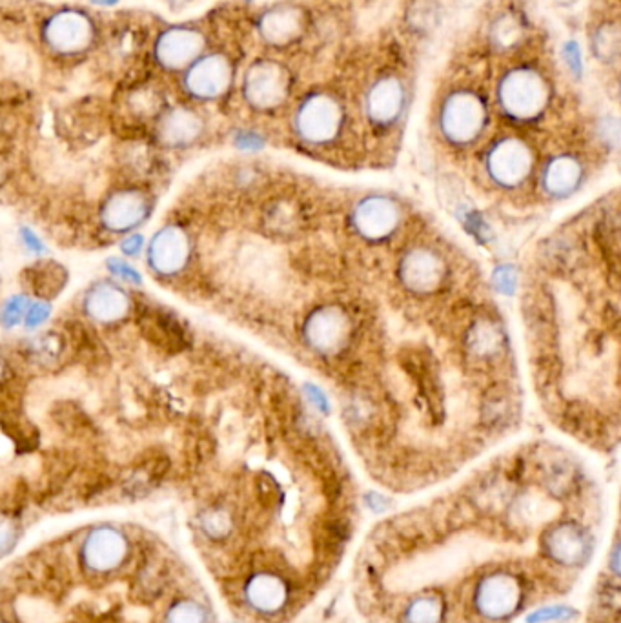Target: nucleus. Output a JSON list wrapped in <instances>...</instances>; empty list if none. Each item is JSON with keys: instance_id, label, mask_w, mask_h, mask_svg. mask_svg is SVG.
Wrapping results in <instances>:
<instances>
[{"instance_id": "f257e3e1", "label": "nucleus", "mask_w": 621, "mask_h": 623, "mask_svg": "<svg viewBox=\"0 0 621 623\" xmlns=\"http://www.w3.org/2000/svg\"><path fill=\"white\" fill-rule=\"evenodd\" d=\"M41 37L55 57H84L97 42V24L84 10L62 8L42 22Z\"/></svg>"}, {"instance_id": "f03ea898", "label": "nucleus", "mask_w": 621, "mask_h": 623, "mask_svg": "<svg viewBox=\"0 0 621 623\" xmlns=\"http://www.w3.org/2000/svg\"><path fill=\"white\" fill-rule=\"evenodd\" d=\"M547 101V82L532 68H516L499 84V103L510 117L532 119L543 112Z\"/></svg>"}, {"instance_id": "7ed1b4c3", "label": "nucleus", "mask_w": 621, "mask_h": 623, "mask_svg": "<svg viewBox=\"0 0 621 623\" xmlns=\"http://www.w3.org/2000/svg\"><path fill=\"white\" fill-rule=\"evenodd\" d=\"M206 50V35L195 26H170L153 41V61L166 73H183Z\"/></svg>"}, {"instance_id": "20e7f679", "label": "nucleus", "mask_w": 621, "mask_h": 623, "mask_svg": "<svg viewBox=\"0 0 621 623\" xmlns=\"http://www.w3.org/2000/svg\"><path fill=\"white\" fill-rule=\"evenodd\" d=\"M234 81V64L221 52L203 53L183 72V90L194 101L221 99Z\"/></svg>"}, {"instance_id": "39448f33", "label": "nucleus", "mask_w": 621, "mask_h": 623, "mask_svg": "<svg viewBox=\"0 0 621 623\" xmlns=\"http://www.w3.org/2000/svg\"><path fill=\"white\" fill-rule=\"evenodd\" d=\"M153 212L152 195L141 188H117L101 205V223L113 234H130L144 225Z\"/></svg>"}, {"instance_id": "423d86ee", "label": "nucleus", "mask_w": 621, "mask_h": 623, "mask_svg": "<svg viewBox=\"0 0 621 623\" xmlns=\"http://www.w3.org/2000/svg\"><path fill=\"white\" fill-rule=\"evenodd\" d=\"M192 243L183 226L177 223L159 228L148 245L146 261L157 276L170 277L183 272L190 263Z\"/></svg>"}, {"instance_id": "0eeeda50", "label": "nucleus", "mask_w": 621, "mask_h": 623, "mask_svg": "<svg viewBox=\"0 0 621 623\" xmlns=\"http://www.w3.org/2000/svg\"><path fill=\"white\" fill-rule=\"evenodd\" d=\"M485 117V104L476 93L456 92L443 104L441 128L450 141L470 143L481 132Z\"/></svg>"}, {"instance_id": "6e6552de", "label": "nucleus", "mask_w": 621, "mask_h": 623, "mask_svg": "<svg viewBox=\"0 0 621 623\" xmlns=\"http://www.w3.org/2000/svg\"><path fill=\"white\" fill-rule=\"evenodd\" d=\"M523 591L514 576L505 572H494L476 585L474 603L481 616L489 620H503L516 613L521 607Z\"/></svg>"}, {"instance_id": "1a4fd4ad", "label": "nucleus", "mask_w": 621, "mask_h": 623, "mask_svg": "<svg viewBox=\"0 0 621 623\" xmlns=\"http://www.w3.org/2000/svg\"><path fill=\"white\" fill-rule=\"evenodd\" d=\"M204 132L203 117L186 104L166 106L153 123L155 141L163 148L183 150L201 139Z\"/></svg>"}, {"instance_id": "9d476101", "label": "nucleus", "mask_w": 621, "mask_h": 623, "mask_svg": "<svg viewBox=\"0 0 621 623\" xmlns=\"http://www.w3.org/2000/svg\"><path fill=\"white\" fill-rule=\"evenodd\" d=\"M243 93L248 104H252L254 108H275L288 95V73L277 62H255L246 72Z\"/></svg>"}, {"instance_id": "9b49d317", "label": "nucleus", "mask_w": 621, "mask_h": 623, "mask_svg": "<svg viewBox=\"0 0 621 623\" xmlns=\"http://www.w3.org/2000/svg\"><path fill=\"white\" fill-rule=\"evenodd\" d=\"M341 106L326 93H314L299 106L296 124L299 135L308 143H326L341 126Z\"/></svg>"}, {"instance_id": "f8f14e48", "label": "nucleus", "mask_w": 621, "mask_h": 623, "mask_svg": "<svg viewBox=\"0 0 621 623\" xmlns=\"http://www.w3.org/2000/svg\"><path fill=\"white\" fill-rule=\"evenodd\" d=\"M84 314L99 325H117L130 316L133 310L132 297L117 281L93 283L82 301Z\"/></svg>"}, {"instance_id": "ddd939ff", "label": "nucleus", "mask_w": 621, "mask_h": 623, "mask_svg": "<svg viewBox=\"0 0 621 623\" xmlns=\"http://www.w3.org/2000/svg\"><path fill=\"white\" fill-rule=\"evenodd\" d=\"M128 556V540L113 527H97L82 543V560L95 572H112Z\"/></svg>"}, {"instance_id": "4468645a", "label": "nucleus", "mask_w": 621, "mask_h": 623, "mask_svg": "<svg viewBox=\"0 0 621 623\" xmlns=\"http://www.w3.org/2000/svg\"><path fill=\"white\" fill-rule=\"evenodd\" d=\"M591 538L574 523L556 525L545 538V549L556 562L567 567L581 565L591 554Z\"/></svg>"}, {"instance_id": "2eb2a0df", "label": "nucleus", "mask_w": 621, "mask_h": 623, "mask_svg": "<svg viewBox=\"0 0 621 623\" xmlns=\"http://www.w3.org/2000/svg\"><path fill=\"white\" fill-rule=\"evenodd\" d=\"M530 152L518 139H505L492 148L489 170L492 177L503 184H516L530 170Z\"/></svg>"}, {"instance_id": "dca6fc26", "label": "nucleus", "mask_w": 621, "mask_h": 623, "mask_svg": "<svg viewBox=\"0 0 621 623\" xmlns=\"http://www.w3.org/2000/svg\"><path fill=\"white\" fill-rule=\"evenodd\" d=\"M139 317L141 330L152 343L164 350H181L184 347V328L179 317L163 307H143Z\"/></svg>"}, {"instance_id": "f3484780", "label": "nucleus", "mask_w": 621, "mask_h": 623, "mask_svg": "<svg viewBox=\"0 0 621 623\" xmlns=\"http://www.w3.org/2000/svg\"><path fill=\"white\" fill-rule=\"evenodd\" d=\"M403 106H405V88L398 77H383L368 92V117L376 124L385 126L398 121Z\"/></svg>"}, {"instance_id": "a211bd4d", "label": "nucleus", "mask_w": 621, "mask_h": 623, "mask_svg": "<svg viewBox=\"0 0 621 623\" xmlns=\"http://www.w3.org/2000/svg\"><path fill=\"white\" fill-rule=\"evenodd\" d=\"M288 585L274 574L261 572L252 576L245 585L248 605L261 614H275L285 611L288 605Z\"/></svg>"}, {"instance_id": "6ab92c4d", "label": "nucleus", "mask_w": 621, "mask_h": 623, "mask_svg": "<svg viewBox=\"0 0 621 623\" xmlns=\"http://www.w3.org/2000/svg\"><path fill=\"white\" fill-rule=\"evenodd\" d=\"M126 112L135 123H155L166 104L164 90L153 81H135L124 95Z\"/></svg>"}, {"instance_id": "aec40b11", "label": "nucleus", "mask_w": 621, "mask_h": 623, "mask_svg": "<svg viewBox=\"0 0 621 623\" xmlns=\"http://www.w3.org/2000/svg\"><path fill=\"white\" fill-rule=\"evenodd\" d=\"M22 279L30 294L50 303L68 285V272L55 261H39L24 270Z\"/></svg>"}, {"instance_id": "412c9836", "label": "nucleus", "mask_w": 621, "mask_h": 623, "mask_svg": "<svg viewBox=\"0 0 621 623\" xmlns=\"http://www.w3.org/2000/svg\"><path fill=\"white\" fill-rule=\"evenodd\" d=\"M301 24V13L285 6L266 11L259 21V31L270 44H286L301 33Z\"/></svg>"}, {"instance_id": "4be33fe9", "label": "nucleus", "mask_w": 621, "mask_h": 623, "mask_svg": "<svg viewBox=\"0 0 621 623\" xmlns=\"http://www.w3.org/2000/svg\"><path fill=\"white\" fill-rule=\"evenodd\" d=\"M357 228L368 237H383L396 226V208L387 199H368L357 208Z\"/></svg>"}, {"instance_id": "5701e85b", "label": "nucleus", "mask_w": 621, "mask_h": 623, "mask_svg": "<svg viewBox=\"0 0 621 623\" xmlns=\"http://www.w3.org/2000/svg\"><path fill=\"white\" fill-rule=\"evenodd\" d=\"M308 332L317 348L330 350L337 347L339 339L345 336V317L337 312H321L308 325Z\"/></svg>"}, {"instance_id": "b1692460", "label": "nucleus", "mask_w": 621, "mask_h": 623, "mask_svg": "<svg viewBox=\"0 0 621 623\" xmlns=\"http://www.w3.org/2000/svg\"><path fill=\"white\" fill-rule=\"evenodd\" d=\"M578 179H580V164L576 163L572 157L554 159L545 174L547 190L556 195L567 194L574 190Z\"/></svg>"}, {"instance_id": "393cba45", "label": "nucleus", "mask_w": 621, "mask_h": 623, "mask_svg": "<svg viewBox=\"0 0 621 623\" xmlns=\"http://www.w3.org/2000/svg\"><path fill=\"white\" fill-rule=\"evenodd\" d=\"M439 276H441V270L436 263L434 257L428 256V254H414V256L408 257L407 265H405V277H407L408 285L419 288V290H425L432 285L438 283Z\"/></svg>"}, {"instance_id": "a878e982", "label": "nucleus", "mask_w": 621, "mask_h": 623, "mask_svg": "<svg viewBox=\"0 0 621 623\" xmlns=\"http://www.w3.org/2000/svg\"><path fill=\"white\" fill-rule=\"evenodd\" d=\"M144 37L141 30L132 24H123L113 30L112 37L108 39V53L113 59H132L143 46Z\"/></svg>"}, {"instance_id": "bb28decb", "label": "nucleus", "mask_w": 621, "mask_h": 623, "mask_svg": "<svg viewBox=\"0 0 621 623\" xmlns=\"http://www.w3.org/2000/svg\"><path fill=\"white\" fill-rule=\"evenodd\" d=\"M443 618V605L438 596H419L412 600L407 609L403 622L405 623H439Z\"/></svg>"}, {"instance_id": "cd10ccee", "label": "nucleus", "mask_w": 621, "mask_h": 623, "mask_svg": "<svg viewBox=\"0 0 621 623\" xmlns=\"http://www.w3.org/2000/svg\"><path fill=\"white\" fill-rule=\"evenodd\" d=\"M31 305L30 294H15L0 305V327L15 328L24 321V316Z\"/></svg>"}, {"instance_id": "c85d7f7f", "label": "nucleus", "mask_w": 621, "mask_h": 623, "mask_svg": "<svg viewBox=\"0 0 621 623\" xmlns=\"http://www.w3.org/2000/svg\"><path fill=\"white\" fill-rule=\"evenodd\" d=\"M206 611L192 600L175 602L164 616V623H206Z\"/></svg>"}, {"instance_id": "c756f323", "label": "nucleus", "mask_w": 621, "mask_h": 623, "mask_svg": "<svg viewBox=\"0 0 621 623\" xmlns=\"http://www.w3.org/2000/svg\"><path fill=\"white\" fill-rule=\"evenodd\" d=\"M106 268H108V272H110L117 281H123V283H128V285H143L141 272H139L135 266L130 265L123 257H110V259L106 261Z\"/></svg>"}, {"instance_id": "7c9ffc66", "label": "nucleus", "mask_w": 621, "mask_h": 623, "mask_svg": "<svg viewBox=\"0 0 621 623\" xmlns=\"http://www.w3.org/2000/svg\"><path fill=\"white\" fill-rule=\"evenodd\" d=\"M620 46V33L618 28H603L594 37V50L598 57H616Z\"/></svg>"}, {"instance_id": "2f4dec72", "label": "nucleus", "mask_w": 621, "mask_h": 623, "mask_svg": "<svg viewBox=\"0 0 621 623\" xmlns=\"http://www.w3.org/2000/svg\"><path fill=\"white\" fill-rule=\"evenodd\" d=\"M19 542V527L17 521L8 514L0 512V556L13 551V547Z\"/></svg>"}, {"instance_id": "473e14b6", "label": "nucleus", "mask_w": 621, "mask_h": 623, "mask_svg": "<svg viewBox=\"0 0 621 623\" xmlns=\"http://www.w3.org/2000/svg\"><path fill=\"white\" fill-rule=\"evenodd\" d=\"M51 316V305L48 301H31L30 307H28V312H26V316H24V327L28 328V330H37V328H41Z\"/></svg>"}, {"instance_id": "72a5a7b5", "label": "nucleus", "mask_w": 621, "mask_h": 623, "mask_svg": "<svg viewBox=\"0 0 621 623\" xmlns=\"http://www.w3.org/2000/svg\"><path fill=\"white\" fill-rule=\"evenodd\" d=\"M203 529L204 532H208L210 536L221 538V536H224V534L228 532V529H230L228 514L223 511H210L208 514H204Z\"/></svg>"}, {"instance_id": "f704fd0d", "label": "nucleus", "mask_w": 621, "mask_h": 623, "mask_svg": "<svg viewBox=\"0 0 621 623\" xmlns=\"http://www.w3.org/2000/svg\"><path fill=\"white\" fill-rule=\"evenodd\" d=\"M574 611L569 609V607H558V605H554V607H545V609H540V611H534V613L530 614L529 623H545V622H554V620H567V618H572L574 616Z\"/></svg>"}, {"instance_id": "c9c22d12", "label": "nucleus", "mask_w": 621, "mask_h": 623, "mask_svg": "<svg viewBox=\"0 0 621 623\" xmlns=\"http://www.w3.org/2000/svg\"><path fill=\"white\" fill-rule=\"evenodd\" d=\"M563 59L567 62L569 70H571L576 77H581L583 72V61H581L580 46L574 41H569L563 46Z\"/></svg>"}, {"instance_id": "e433bc0d", "label": "nucleus", "mask_w": 621, "mask_h": 623, "mask_svg": "<svg viewBox=\"0 0 621 623\" xmlns=\"http://www.w3.org/2000/svg\"><path fill=\"white\" fill-rule=\"evenodd\" d=\"M19 235H21L22 245L26 246V250L31 252V254H35V256H42V254L46 252V245H44V241H42L41 237L35 234L31 228H28V226H21Z\"/></svg>"}, {"instance_id": "4c0bfd02", "label": "nucleus", "mask_w": 621, "mask_h": 623, "mask_svg": "<svg viewBox=\"0 0 621 623\" xmlns=\"http://www.w3.org/2000/svg\"><path fill=\"white\" fill-rule=\"evenodd\" d=\"M119 248L126 257H137L144 248V237L141 234H128L119 243Z\"/></svg>"}, {"instance_id": "58836bf2", "label": "nucleus", "mask_w": 621, "mask_h": 623, "mask_svg": "<svg viewBox=\"0 0 621 623\" xmlns=\"http://www.w3.org/2000/svg\"><path fill=\"white\" fill-rule=\"evenodd\" d=\"M261 143H263L261 137L254 132H239L235 137V144L241 150H257L261 148Z\"/></svg>"}, {"instance_id": "ea45409f", "label": "nucleus", "mask_w": 621, "mask_h": 623, "mask_svg": "<svg viewBox=\"0 0 621 623\" xmlns=\"http://www.w3.org/2000/svg\"><path fill=\"white\" fill-rule=\"evenodd\" d=\"M90 2L101 8H112L115 4H119V0H90Z\"/></svg>"}]
</instances>
